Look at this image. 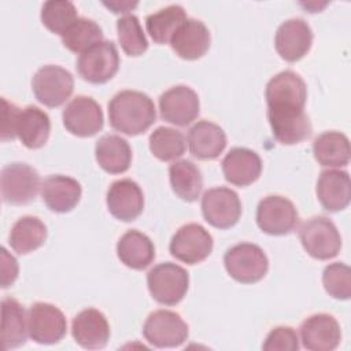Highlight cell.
Returning <instances> with one entry per match:
<instances>
[{"instance_id":"obj_6","label":"cell","mask_w":351,"mask_h":351,"mask_svg":"<svg viewBox=\"0 0 351 351\" xmlns=\"http://www.w3.org/2000/svg\"><path fill=\"white\" fill-rule=\"evenodd\" d=\"M80 77L90 84H106L119 69V55L112 41H100L77 59Z\"/></svg>"},{"instance_id":"obj_5","label":"cell","mask_w":351,"mask_h":351,"mask_svg":"<svg viewBox=\"0 0 351 351\" xmlns=\"http://www.w3.org/2000/svg\"><path fill=\"white\" fill-rule=\"evenodd\" d=\"M299 239L304 251L318 261L335 258L341 248V237L336 225L321 215L303 222L299 229Z\"/></svg>"},{"instance_id":"obj_17","label":"cell","mask_w":351,"mask_h":351,"mask_svg":"<svg viewBox=\"0 0 351 351\" xmlns=\"http://www.w3.org/2000/svg\"><path fill=\"white\" fill-rule=\"evenodd\" d=\"M300 340L306 350L333 351L341 340L340 325L330 314L310 315L300 326Z\"/></svg>"},{"instance_id":"obj_29","label":"cell","mask_w":351,"mask_h":351,"mask_svg":"<svg viewBox=\"0 0 351 351\" xmlns=\"http://www.w3.org/2000/svg\"><path fill=\"white\" fill-rule=\"evenodd\" d=\"M27 317L23 306L12 298L1 300V343L4 350L18 348L25 344Z\"/></svg>"},{"instance_id":"obj_3","label":"cell","mask_w":351,"mask_h":351,"mask_svg":"<svg viewBox=\"0 0 351 351\" xmlns=\"http://www.w3.org/2000/svg\"><path fill=\"white\" fill-rule=\"evenodd\" d=\"M147 285L151 296L160 304L176 306L186 295L189 274L180 265L162 262L147 274Z\"/></svg>"},{"instance_id":"obj_20","label":"cell","mask_w":351,"mask_h":351,"mask_svg":"<svg viewBox=\"0 0 351 351\" xmlns=\"http://www.w3.org/2000/svg\"><path fill=\"white\" fill-rule=\"evenodd\" d=\"M211 36L207 26L195 18H188L170 38L171 49L181 59L196 60L206 55Z\"/></svg>"},{"instance_id":"obj_40","label":"cell","mask_w":351,"mask_h":351,"mask_svg":"<svg viewBox=\"0 0 351 351\" xmlns=\"http://www.w3.org/2000/svg\"><path fill=\"white\" fill-rule=\"evenodd\" d=\"M1 287L7 288L18 277V262L16 259L7 252V250L1 248Z\"/></svg>"},{"instance_id":"obj_10","label":"cell","mask_w":351,"mask_h":351,"mask_svg":"<svg viewBox=\"0 0 351 351\" xmlns=\"http://www.w3.org/2000/svg\"><path fill=\"white\" fill-rule=\"evenodd\" d=\"M145 340L158 348L181 346L189 335L186 322L170 310H156L148 315L143 326Z\"/></svg>"},{"instance_id":"obj_9","label":"cell","mask_w":351,"mask_h":351,"mask_svg":"<svg viewBox=\"0 0 351 351\" xmlns=\"http://www.w3.org/2000/svg\"><path fill=\"white\" fill-rule=\"evenodd\" d=\"M1 197L12 206L33 202L38 193L40 176L26 163H10L1 170Z\"/></svg>"},{"instance_id":"obj_41","label":"cell","mask_w":351,"mask_h":351,"mask_svg":"<svg viewBox=\"0 0 351 351\" xmlns=\"http://www.w3.org/2000/svg\"><path fill=\"white\" fill-rule=\"evenodd\" d=\"M107 8L112 10V12L115 14H119V12H128L130 11L132 8H134L137 5V3H129V1H117V3H103Z\"/></svg>"},{"instance_id":"obj_22","label":"cell","mask_w":351,"mask_h":351,"mask_svg":"<svg viewBox=\"0 0 351 351\" xmlns=\"http://www.w3.org/2000/svg\"><path fill=\"white\" fill-rule=\"evenodd\" d=\"M317 197L321 206L330 213L344 210L351 199V181L347 171L324 170L317 181Z\"/></svg>"},{"instance_id":"obj_13","label":"cell","mask_w":351,"mask_h":351,"mask_svg":"<svg viewBox=\"0 0 351 351\" xmlns=\"http://www.w3.org/2000/svg\"><path fill=\"white\" fill-rule=\"evenodd\" d=\"M27 332L38 344H55L64 337L67 321L56 306L37 302L27 311Z\"/></svg>"},{"instance_id":"obj_1","label":"cell","mask_w":351,"mask_h":351,"mask_svg":"<svg viewBox=\"0 0 351 351\" xmlns=\"http://www.w3.org/2000/svg\"><path fill=\"white\" fill-rule=\"evenodd\" d=\"M265 97L271 133L278 143L292 145L310 137L311 123L304 112L307 88L298 73L276 74L266 85Z\"/></svg>"},{"instance_id":"obj_21","label":"cell","mask_w":351,"mask_h":351,"mask_svg":"<svg viewBox=\"0 0 351 351\" xmlns=\"http://www.w3.org/2000/svg\"><path fill=\"white\" fill-rule=\"evenodd\" d=\"M222 173L225 180L237 186H247L255 182L262 173V160L259 155L248 148H232L222 160Z\"/></svg>"},{"instance_id":"obj_8","label":"cell","mask_w":351,"mask_h":351,"mask_svg":"<svg viewBox=\"0 0 351 351\" xmlns=\"http://www.w3.org/2000/svg\"><path fill=\"white\" fill-rule=\"evenodd\" d=\"M299 223V214L295 204L278 195L263 197L256 207V225L270 236L291 233Z\"/></svg>"},{"instance_id":"obj_27","label":"cell","mask_w":351,"mask_h":351,"mask_svg":"<svg viewBox=\"0 0 351 351\" xmlns=\"http://www.w3.org/2000/svg\"><path fill=\"white\" fill-rule=\"evenodd\" d=\"M95 156L99 166L110 174L125 173L132 163L129 143L118 134H104L95 145Z\"/></svg>"},{"instance_id":"obj_31","label":"cell","mask_w":351,"mask_h":351,"mask_svg":"<svg viewBox=\"0 0 351 351\" xmlns=\"http://www.w3.org/2000/svg\"><path fill=\"white\" fill-rule=\"evenodd\" d=\"M169 178L174 193L185 200L195 202L203 189V177L199 167L188 160H177L169 167Z\"/></svg>"},{"instance_id":"obj_4","label":"cell","mask_w":351,"mask_h":351,"mask_svg":"<svg viewBox=\"0 0 351 351\" xmlns=\"http://www.w3.org/2000/svg\"><path fill=\"white\" fill-rule=\"evenodd\" d=\"M223 265L228 274L237 282L254 284L266 276L269 259L259 245L240 243L225 252Z\"/></svg>"},{"instance_id":"obj_32","label":"cell","mask_w":351,"mask_h":351,"mask_svg":"<svg viewBox=\"0 0 351 351\" xmlns=\"http://www.w3.org/2000/svg\"><path fill=\"white\" fill-rule=\"evenodd\" d=\"M186 19L185 10L178 4H171L148 15L145 18V27L156 44H167Z\"/></svg>"},{"instance_id":"obj_25","label":"cell","mask_w":351,"mask_h":351,"mask_svg":"<svg viewBox=\"0 0 351 351\" xmlns=\"http://www.w3.org/2000/svg\"><path fill=\"white\" fill-rule=\"evenodd\" d=\"M51 132V121L47 112L36 106L19 110L15 122V136L29 149L41 148Z\"/></svg>"},{"instance_id":"obj_34","label":"cell","mask_w":351,"mask_h":351,"mask_svg":"<svg viewBox=\"0 0 351 351\" xmlns=\"http://www.w3.org/2000/svg\"><path fill=\"white\" fill-rule=\"evenodd\" d=\"M100 41H103L101 27L88 18H78L62 36L63 45L80 55Z\"/></svg>"},{"instance_id":"obj_24","label":"cell","mask_w":351,"mask_h":351,"mask_svg":"<svg viewBox=\"0 0 351 351\" xmlns=\"http://www.w3.org/2000/svg\"><path fill=\"white\" fill-rule=\"evenodd\" d=\"M188 145L191 154L200 160L217 159L226 147V134L223 129L210 121L196 122L188 133Z\"/></svg>"},{"instance_id":"obj_26","label":"cell","mask_w":351,"mask_h":351,"mask_svg":"<svg viewBox=\"0 0 351 351\" xmlns=\"http://www.w3.org/2000/svg\"><path fill=\"white\" fill-rule=\"evenodd\" d=\"M117 255L125 266L133 270H143L154 262L155 245L147 234L130 229L118 240Z\"/></svg>"},{"instance_id":"obj_19","label":"cell","mask_w":351,"mask_h":351,"mask_svg":"<svg viewBox=\"0 0 351 351\" xmlns=\"http://www.w3.org/2000/svg\"><path fill=\"white\" fill-rule=\"evenodd\" d=\"M71 336L82 348L99 350L110 339V325L106 315L96 308H85L71 322Z\"/></svg>"},{"instance_id":"obj_35","label":"cell","mask_w":351,"mask_h":351,"mask_svg":"<svg viewBox=\"0 0 351 351\" xmlns=\"http://www.w3.org/2000/svg\"><path fill=\"white\" fill-rule=\"evenodd\" d=\"M77 19V8L71 1L49 0L41 7V22L55 34L63 36Z\"/></svg>"},{"instance_id":"obj_30","label":"cell","mask_w":351,"mask_h":351,"mask_svg":"<svg viewBox=\"0 0 351 351\" xmlns=\"http://www.w3.org/2000/svg\"><path fill=\"white\" fill-rule=\"evenodd\" d=\"M47 239V226L33 215L21 217L11 228L8 241L11 248L21 254H29L40 248Z\"/></svg>"},{"instance_id":"obj_28","label":"cell","mask_w":351,"mask_h":351,"mask_svg":"<svg viewBox=\"0 0 351 351\" xmlns=\"http://www.w3.org/2000/svg\"><path fill=\"white\" fill-rule=\"evenodd\" d=\"M313 154L315 160L324 167H343L350 162V141L340 132H324L315 137Z\"/></svg>"},{"instance_id":"obj_7","label":"cell","mask_w":351,"mask_h":351,"mask_svg":"<svg viewBox=\"0 0 351 351\" xmlns=\"http://www.w3.org/2000/svg\"><path fill=\"white\" fill-rule=\"evenodd\" d=\"M32 89L41 104L52 108L59 107L71 96L74 78L70 71L60 66H43L32 80Z\"/></svg>"},{"instance_id":"obj_38","label":"cell","mask_w":351,"mask_h":351,"mask_svg":"<svg viewBox=\"0 0 351 351\" xmlns=\"http://www.w3.org/2000/svg\"><path fill=\"white\" fill-rule=\"evenodd\" d=\"M262 348L265 351H298V333L291 326H277L269 332Z\"/></svg>"},{"instance_id":"obj_11","label":"cell","mask_w":351,"mask_h":351,"mask_svg":"<svg viewBox=\"0 0 351 351\" xmlns=\"http://www.w3.org/2000/svg\"><path fill=\"white\" fill-rule=\"evenodd\" d=\"M213 236L200 223L182 225L171 237L170 254L186 265L203 262L213 251Z\"/></svg>"},{"instance_id":"obj_39","label":"cell","mask_w":351,"mask_h":351,"mask_svg":"<svg viewBox=\"0 0 351 351\" xmlns=\"http://www.w3.org/2000/svg\"><path fill=\"white\" fill-rule=\"evenodd\" d=\"M21 108L14 103H10L3 97V122H1V140H14L15 136V122Z\"/></svg>"},{"instance_id":"obj_16","label":"cell","mask_w":351,"mask_h":351,"mask_svg":"<svg viewBox=\"0 0 351 351\" xmlns=\"http://www.w3.org/2000/svg\"><path fill=\"white\" fill-rule=\"evenodd\" d=\"M313 45V30L302 18H291L282 22L274 37L277 53L287 62L300 60Z\"/></svg>"},{"instance_id":"obj_14","label":"cell","mask_w":351,"mask_h":351,"mask_svg":"<svg viewBox=\"0 0 351 351\" xmlns=\"http://www.w3.org/2000/svg\"><path fill=\"white\" fill-rule=\"evenodd\" d=\"M67 132L77 137H92L103 129L104 117L100 104L89 96H75L62 112Z\"/></svg>"},{"instance_id":"obj_23","label":"cell","mask_w":351,"mask_h":351,"mask_svg":"<svg viewBox=\"0 0 351 351\" xmlns=\"http://www.w3.org/2000/svg\"><path fill=\"white\" fill-rule=\"evenodd\" d=\"M81 185L77 180L55 174L44 180L41 185V197L45 206L53 213L71 211L81 199Z\"/></svg>"},{"instance_id":"obj_37","label":"cell","mask_w":351,"mask_h":351,"mask_svg":"<svg viewBox=\"0 0 351 351\" xmlns=\"http://www.w3.org/2000/svg\"><path fill=\"white\" fill-rule=\"evenodd\" d=\"M325 291L335 299L347 300L351 296V269L343 262L328 265L322 273Z\"/></svg>"},{"instance_id":"obj_18","label":"cell","mask_w":351,"mask_h":351,"mask_svg":"<svg viewBox=\"0 0 351 351\" xmlns=\"http://www.w3.org/2000/svg\"><path fill=\"white\" fill-rule=\"evenodd\" d=\"M107 207L119 221H134L144 208V195L137 182L130 178L114 181L107 191Z\"/></svg>"},{"instance_id":"obj_15","label":"cell","mask_w":351,"mask_h":351,"mask_svg":"<svg viewBox=\"0 0 351 351\" xmlns=\"http://www.w3.org/2000/svg\"><path fill=\"white\" fill-rule=\"evenodd\" d=\"M159 111L166 122L181 128L188 126L199 117V96L186 85H176L160 95Z\"/></svg>"},{"instance_id":"obj_2","label":"cell","mask_w":351,"mask_h":351,"mask_svg":"<svg viewBox=\"0 0 351 351\" xmlns=\"http://www.w3.org/2000/svg\"><path fill=\"white\" fill-rule=\"evenodd\" d=\"M108 119L112 129L126 136L147 132L156 121L152 99L138 90H121L108 103Z\"/></svg>"},{"instance_id":"obj_36","label":"cell","mask_w":351,"mask_h":351,"mask_svg":"<svg viewBox=\"0 0 351 351\" xmlns=\"http://www.w3.org/2000/svg\"><path fill=\"white\" fill-rule=\"evenodd\" d=\"M118 41L123 52L129 56H140L148 49V41L141 29L138 18L126 14L117 21Z\"/></svg>"},{"instance_id":"obj_33","label":"cell","mask_w":351,"mask_h":351,"mask_svg":"<svg viewBox=\"0 0 351 351\" xmlns=\"http://www.w3.org/2000/svg\"><path fill=\"white\" fill-rule=\"evenodd\" d=\"M149 151L162 160L170 162L181 158L186 149L185 136L173 128L159 126L149 134Z\"/></svg>"},{"instance_id":"obj_12","label":"cell","mask_w":351,"mask_h":351,"mask_svg":"<svg viewBox=\"0 0 351 351\" xmlns=\"http://www.w3.org/2000/svg\"><path fill=\"white\" fill-rule=\"evenodd\" d=\"M202 214L211 226L229 229L234 226L241 215L239 195L226 186L211 188L202 197Z\"/></svg>"}]
</instances>
